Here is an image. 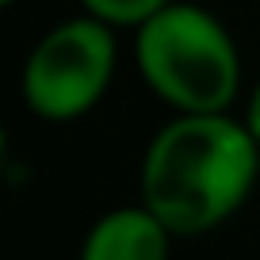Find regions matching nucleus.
<instances>
[{"mask_svg":"<svg viewBox=\"0 0 260 260\" xmlns=\"http://www.w3.org/2000/svg\"><path fill=\"white\" fill-rule=\"evenodd\" d=\"M260 172V142L226 111H180L153 134L138 191L176 237L222 226L249 199Z\"/></svg>","mask_w":260,"mask_h":260,"instance_id":"f257e3e1","label":"nucleus"},{"mask_svg":"<svg viewBox=\"0 0 260 260\" xmlns=\"http://www.w3.org/2000/svg\"><path fill=\"white\" fill-rule=\"evenodd\" d=\"M138 73L176 111H230L241 88L237 46L199 4H165L138 23Z\"/></svg>","mask_w":260,"mask_h":260,"instance_id":"f03ea898","label":"nucleus"},{"mask_svg":"<svg viewBox=\"0 0 260 260\" xmlns=\"http://www.w3.org/2000/svg\"><path fill=\"white\" fill-rule=\"evenodd\" d=\"M115 73L111 23L96 16L65 19L35 42L23 65V104L46 122L88 115Z\"/></svg>","mask_w":260,"mask_h":260,"instance_id":"7ed1b4c3","label":"nucleus"},{"mask_svg":"<svg viewBox=\"0 0 260 260\" xmlns=\"http://www.w3.org/2000/svg\"><path fill=\"white\" fill-rule=\"evenodd\" d=\"M172 237L176 234L146 203L119 207L92 222L77 260H169Z\"/></svg>","mask_w":260,"mask_h":260,"instance_id":"20e7f679","label":"nucleus"},{"mask_svg":"<svg viewBox=\"0 0 260 260\" xmlns=\"http://www.w3.org/2000/svg\"><path fill=\"white\" fill-rule=\"evenodd\" d=\"M81 4L88 16L104 19L111 27H138L153 12H161L165 4H172V0H81Z\"/></svg>","mask_w":260,"mask_h":260,"instance_id":"39448f33","label":"nucleus"},{"mask_svg":"<svg viewBox=\"0 0 260 260\" xmlns=\"http://www.w3.org/2000/svg\"><path fill=\"white\" fill-rule=\"evenodd\" d=\"M245 122H249V130L256 134V142H260V81H256V88H252V96H249V111H245Z\"/></svg>","mask_w":260,"mask_h":260,"instance_id":"423d86ee","label":"nucleus"},{"mask_svg":"<svg viewBox=\"0 0 260 260\" xmlns=\"http://www.w3.org/2000/svg\"><path fill=\"white\" fill-rule=\"evenodd\" d=\"M0 4H12V0H0Z\"/></svg>","mask_w":260,"mask_h":260,"instance_id":"0eeeda50","label":"nucleus"}]
</instances>
